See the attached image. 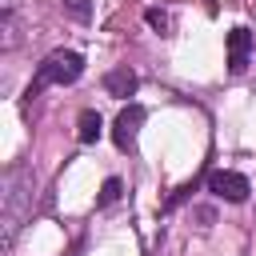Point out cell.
<instances>
[{
	"instance_id": "cell-1",
	"label": "cell",
	"mask_w": 256,
	"mask_h": 256,
	"mask_svg": "<svg viewBox=\"0 0 256 256\" xmlns=\"http://www.w3.org/2000/svg\"><path fill=\"white\" fill-rule=\"evenodd\" d=\"M80 72H84V56L72 52V48H56V52H48V56L40 60V68H36V84L28 88V96H36L44 84H76Z\"/></svg>"
},
{
	"instance_id": "cell-2",
	"label": "cell",
	"mask_w": 256,
	"mask_h": 256,
	"mask_svg": "<svg viewBox=\"0 0 256 256\" xmlns=\"http://www.w3.org/2000/svg\"><path fill=\"white\" fill-rule=\"evenodd\" d=\"M28 208H32V172L28 168H8V176H4V224H8V236L20 228Z\"/></svg>"
},
{
	"instance_id": "cell-3",
	"label": "cell",
	"mask_w": 256,
	"mask_h": 256,
	"mask_svg": "<svg viewBox=\"0 0 256 256\" xmlns=\"http://www.w3.org/2000/svg\"><path fill=\"white\" fill-rule=\"evenodd\" d=\"M144 120H148V112H144L140 104L120 108V116H116V124H112V140H116L120 152H132V148H136V136H140Z\"/></svg>"
},
{
	"instance_id": "cell-4",
	"label": "cell",
	"mask_w": 256,
	"mask_h": 256,
	"mask_svg": "<svg viewBox=\"0 0 256 256\" xmlns=\"http://www.w3.org/2000/svg\"><path fill=\"white\" fill-rule=\"evenodd\" d=\"M208 192L212 196H220V200H228V204H240V200H248V180L240 176V172H228V168H216V172H208Z\"/></svg>"
},
{
	"instance_id": "cell-5",
	"label": "cell",
	"mask_w": 256,
	"mask_h": 256,
	"mask_svg": "<svg viewBox=\"0 0 256 256\" xmlns=\"http://www.w3.org/2000/svg\"><path fill=\"white\" fill-rule=\"evenodd\" d=\"M248 52H252V32L248 28H232L228 32V72H244L248 68Z\"/></svg>"
},
{
	"instance_id": "cell-6",
	"label": "cell",
	"mask_w": 256,
	"mask_h": 256,
	"mask_svg": "<svg viewBox=\"0 0 256 256\" xmlns=\"http://www.w3.org/2000/svg\"><path fill=\"white\" fill-rule=\"evenodd\" d=\"M136 84H140V80H136V72H132L128 64H120V68H112V72L104 76V92H108V96H116V100L132 96V92H136Z\"/></svg>"
},
{
	"instance_id": "cell-7",
	"label": "cell",
	"mask_w": 256,
	"mask_h": 256,
	"mask_svg": "<svg viewBox=\"0 0 256 256\" xmlns=\"http://www.w3.org/2000/svg\"><path fill=\"white\" fill-rule=\"evenodd\" d=\"M100 132H104L100 112H96V108H84V112H80V120H76V140H80V144H96V140H100Z\"/></svg>"
},
{
	"instance_id": "cell-8",
	"label": "cell",
	"mask_w": 256,
	"mask_h": 256,
	"mask_svg": "<svg viewBox=\"0 0 256 256\" xmlns=\"http://www.w3.org/2000/svg\"><path fill=\"white\" fill-rule=\"evenodd\" d=\"M120 188H124V184H120L116 176H108V180H104V188H100V196H96V204H100V208L116 204V200H120Z\"/></svg>"
},
{
	"instance_id": "cell-9",
	"label": "cell",
	"mask_w": 256,
	"mask_h": 256,
	"mask_svg": "<svg viewBox=\"0 0 256 256\" xmlns=\"http://www.w3.org/2000/svg\"><path fill=\"white\" fill-rule=\"evenodd\" d=\"M64 8L76 16V20H88L92 16V8H88V0H64Z\"/></svg>"
},
{
	"instance_id": "cell-10",
	"label": "cell",
	"mask_w": 256,
	"mask_h": 256,
	"mask_svg": "<svg viewBox=\"0 0 256 256\" xmlns=\"http://www.w3.org/2000/svg\"><path fill=\"white\" fill-rule=\"evenodd\" d=\"M144 20H148L152 28H160V32H168V16H164L160 8H148V12H144Z\"/></svg>"
}]
</instances>
